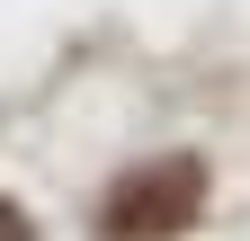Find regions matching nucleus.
<instances>
[{
	"label": "nucleus",
	"mask_w": 250,
	"mask_h": 241,
	"mask_svg": "<svg viewBox=\"0 0 250 241\" xmlns=\"http://www.w3.org/2000/svg\"><path fill=\"white\" fill-rule=\"evenodd\" d=\"M0 241H36V232H27V215H18V205H0Z\"/></svg>",
	"instance_id": "obj_2"
},
{
	"label": "nucleus",
	"mask_w": 250,
	"mask_h": 241,
	"mask_svg": "<svg viewBox=\"0 0 250 241\" xmlns=\"http://www.w3.org/2000/svg\"><path fill=\"white\" fill-rule=\"evenodd\" d=\"M206 215V161L197 152H161V161H143V170H125L116 188H107V232L116 241H170Z\"/></svg>",
	"instance_id": "obj_1"
}]
</instances>
